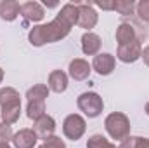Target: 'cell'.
Listing matches in <instances>:
<instances>
[{
	"instance_id": "cell-1",
	"label": "cell",
	"mask_w": 149,
	"mask_h": 148,
	"mask_svg": "<svg viewBox=\"0 0 149 148\" xmlns=\"http://www.w3.org/2000/svg\"><path fill=\"white\" fill-rule=\"evenodd\" d=\"M71 25L63 18V16H56L50 23L47 25H37L30 30L28 33V40L31 45L35 47H42L45 44H52V42H59L63 38H66L71 32Z\"/></svg>"
},
{
	"instance_id": "cell-2",
	"label": "cell",
	"mask_w": 149,
	"mask_h": 148,
	"mask_svg": "<svg viewBox=\"0 0 149 148\" xmlns=\"http://www.w3.org/2000/svg\"><path fill=\"white\" fill-rule=\"evenodd\" d=\"M104 127L108 131V134L111 136L113 140H125L127 136H130V118L121 113V111H113L104 118Z\"/></svg>"
},
{
	"instance_id": "cell-3",
	"label": "cell",
	"mask_w": 149,
	"mask_h": 148,
	"mask_svg": "<svg viewBox=\"0 0 149 148\" xmlns=\"http://www.w3.org/2000/svg\"><path fill=\"white\" fill-rule=\"evenodd\" d=\"M76 106H78L80 111H83V115H87L88 118H95L104 110V101H102V98L97 92L88 91V92H83V94L78 96Z\"/></svg>"
},
{
	"instance_id": "cell-4",
	"label": "cell",
	"mask_w": 149,
	"mask_h": 148,
	"mask_svg": "<svg viewBox=\"0 0 149 148\" xmlns=\"http://www.w3.org/2000/svg\"><path fill=\"white\" fill-rule=\"evenodd\" d=\"M85 131H87V122H85V118H83L81 115H78V113L68 115V117L64 118V122H63V132H64V136H66L68 140H71V141H78V140L85 134Z\"/></svg>"
},
{
	"instance_id": "cell-5",
	"label": "cell",
	"mask_w": 149,
	"mask_h": 148,
	"mask_svg": "<svg viewBox=\"0 0 149 148\" xmlns=\"http://www.w3.org/2000/svg\"><path fill=\"white\" fill-rule=\"evenodd\" d=\"M78 5V26L80 28H83V30H87V32H90L95 25H97V21H99V14H97V11L94 9V5L92 4H76Z\"/></svg>"
},
{
	"instance_id": "cell-6",
	"label": "cell",
	"mask_w": 149,
	"mask_h": 148,
	"mask_svg": "<svg viewBox=\"0 0 149 148\" xmlns=\"http://www.w3.org/2000/svg\"><path fill=\"white\" fill-rule=\"evenodd\" d=\"M141 54H142V44L139 38H135L130 44L118 45V51H116V58L121 63H135L141 58Z\"/></svg>"
},
{
	"instance_id": "cell-7",
	"label": "cell",
	"mask_w": 149,
	"mask_h": 148,
	"mask_svg": "<svg viewBox=\"0 0 149 148\" xmlns=\"http://www.w3.org/2000/svg\"><path fill=\"white\" fill-rule=\"evenodd\" d=\"M114 66H116V58L113 54H109V52H99L97 56H94L92 68L99 75H102V77L111 75Z\"/></svg>"
},
{
	"instance_id": "cell-8",
	"label": "cell",
	"mask_w": 149,
	"mask_h": 148,
	"mask_svg": "<svg viewBox=\"0 0 149 148\" xmlns=\"http://www.w3.org/2000/svg\"><path fill=\"white\" fill-rule=\"evenodd\" d=\"M21 16L28 21V23H40L45 18V11L42 7V4L38 2H24L21 5Z\"/></svg>"
},
{
	"instance_id": "cell-9",
	"label": "cell",
	"mask_w": 149,
	"mask_h": 148,
	"mask_svg": "<svg viewBox=\"0 0 149 148\" xmlns=\"http://www.w3.org/2000/svg\"><path fill=\"white\" fill-rule=\"evenodd\" d=\"M37 141H38V136L33 129H19L12 136L14 148H35Z\"/></svg>"
},
{
	"instance_id": "cell-10",
	"label": "cell",
	"mask_w": 149,
	"mask_h": 148,
	"mask_svg": "<svg viewBox=\"0 0 149 148\" xmlns=\"http://www.w3.org/2000/svg\"><path fill=\"white\" fill-rule=\"evenodd\" d=\"M70 77L73 80H87L90 77V72H92V65H88V61L81 59V58H74L73 61L70 63Z\"/></svg>"
},
{
	"instance_id": "cell-11",
	"label": "cell",
	"mask_w": 149,
	"mask_h": 148,
	"mask_svg": "<svg viewBox=\"0 0 149 148\" xmlns=\"http://www.w3.org/2000/svg\"><path fill=\"white\" fill-rule=\"evenodd\" d=\"M101 45H102V40L97 33L94 32H85L81 35V51L83 54L87 56H97L99 51H101Z\"/></svg>"
},
{
	"instance_id": "cell-12",
	"label": "cell",
	"mask_w": 149,
	"mask_h": 148,
	"mask_svg": "<svg viewBox=\"0 0 149 148\" xmlns=\"http://www.w3.org/2000/svg\"><path fill=\"white\" fill-rule=\"evenodd\" d=\"M33 131L37 132L38 138H42V140H47V138L54 136V131H56V120H54L50 115H47V113H45L42 118L35 120Z\"/></svg>"
},
{
	"instance_id": "cell-13",
	"label": "cell",
	"mask_w": 149,
	"mask_h": 148,
	"mask_svg": "<svg viewBox=\"0 0 149 148\" xmlns=\"http://www.w3.org/2000/svg\"><path fill=\"white\" fill-rule=\"evenodd\" d=\"M21 16V5L16 0H2L0 2V18L3 21H14Z\"/></svg>"
},
{
	"instance_id": "cell-14",
	"label": "cell",
	"mask_w": 149,
	"mask_h": 148,
	"mask_svg": "<svg viewBox=\"0 0 149 148\" xmlns=\"http://www.w3.org/2000/svg\"><path fill=\"white\" fill-rule=\"evenodd\" d=\"M49 89L61 94L68 89V75L64 73L63 70H54L49 75Z\"/></svg>"
},
{
	"instance_id": "cell-15",
	"label": "cell",
	"mask_w": 149,
	"mask_h": 148,
	"mask_svg": "<svg viewBox=\"0 0 149 148\" xmlns=\"http://www.w3.org/2000/svg\"><path fill=\"white\" fill-rule=\"evenodd\" d=\"M19 115H21V103H12V105H7V106H2V111H0L2 122L7 124V125L16 124L19 120Z\"/></svg>"
},
{
	"instance_id": "cell-16",
	"label": "cell",
	"mask_w": 149,
	"mask_h": 148,
	"mask_svg": "<svg viewBox=\"0 0 149 148\" xmlns=\"http://www.w3.org/2000/svg\"><path fill=\"white\" fill-rule=\"evenodd\" d=\"M137 38L135 35V28L128 23H121L118 28H116V42L118 45H125V44H130Z\"/></svg>"
},
{
	"instance_id": "cell-17",
	"label": "cell",
	"mask_w": 149,
	"mask_h": 148,
	"mask_svg": "<svg viewBox=\"0 0 149 148\" xmlns=\"http://www.w3.org/2000/svg\"><path fill=\"white\" fill-rule=\"evenodd\" d=\"M49 92H50L49 85H45V84H37V85H33V87L28 89L26 98H28V101H45V99L49 98Z\"/></svg>"
},
{
	"instance_id": "cell-18",
	"label": "cell",
	"mask_w": 149,
	"mask_h": 148,
	"mask_svg": "<svg viewBox=\"0 0 149 148\" xmlns=\"http://www.w3.org/2000/svg\"><path fill=\"white\" fill-rule=\"evenodd\" d=\"M12 103H21V96L14 87H2L0 89V106H7Z\"/></svg>"
},
{
	"instance_id": "cell-19",
	"label": "cell",
	"mask_w": 149,
	"mask_h": 148,
	"mask_svg": "<svg viewBox=\"0 0 149 148\" xmlns=\"http://www.w3.org/2000/svg\"><path fill=\"white\" fill-rule=\"evenodd\" d=\"M26 115L28 118H31L33 122L42 118L45 115V101H28L26 106Z\"/></svg>"
},
{
	"instance_id": "cell-20",
	"label": "cell",
	"mask_w": 149,
	"mask_h": 148,
	"mask_svg": "<svg viewBox=\"0 0 149 148\" xmlns=\"http://www.w3.org/2000/svg\"><path fill=\"white\" fill-rule=\"evenodd\" d=\"M135 2L134 0H114V11L120 12L121 16H130L135 11Z\"/></svg>"
},
{
	"instance_id": "cell-21",
	"label": "cell",
	"mask_w": 149,
	"mask_h": 148,
	"mask_svg": "<svg viewBox=\"0 0 149 148\" xmlns=\"http://www.w3.org/2000/svg\"><path fill=\"white\" fill-rule=\"evenodd\" d=\"M109 141L102 134H94L87 140V148H108Z\"/></svg>"
},
{
	"instance_id": "cell-22",
	"label": "cell",
	"mask_w": 149,
	"mask_h": 148,
	"mask_svg": "<svg viewBox=\"0 0 149 148\" xmlns=\"http://www.w3.org/2000/svg\"><path fill=\"white\" fill-rule=\"evenodd\" d=\"M37 148H66V143L59 136H50V138L43 140V143Z\"/></svg>"
},
{
	"instance_id": "cell-23",
	"label": "cell",
	"mask_w": 149,
	"mask_h": 148,
	"mask_svg": "<svg viewBox=\"0 0 149 148\" xmlns=\"http://www.w3.org/2000/svg\"><path fill=\"white\" fill-rule=\"evenodd\" d=\"M135 11H137V16H139L142 21L149 23V0H141V2L135 5Z\"/></svg>"
},
{
	"instance_id": "cell-24",
	"label": "cell",
	"mask_w": 149,
	"mask_h": 148,
	"mask_svg": "<svg viewBox=\"0 0 149 148\" xmlns=\"http://www.w3.org/2000/svg\"><path fill=\"white\" fill-rule=\"evenodd\" d=\"M12 129H10V125H7V124H0V145L2 143H9V141H12Z\"/></svg>"
},
{
	"instance_id": "cell-25",
	"label": "cell",
	"mask_w": 149,
	"mask_h": 148,
	"mask_svg": "<svg viewBox=\"0 0 149 148\" xmlns=\"http://www.w3.org/2000/svg\"><path fill=\"white\" fill-rule=\"evenodd\" d=\"M137 138L139 136H127L125 140H121L118 148H135L137 147Z\"/></svg>"
},
{
	"instance_id": "cell-26",
	"label": "cell",
	"mask_w": 149,
	"mask_h": 148,
	"mask_svg": "<svg viewBox=\"0 0 149 148\" xmlns=\"http://www.w3.org/2000/svg\"><path fill=\"white\" fill-rule=\"evenodd\" d=\"M95 5L104 9V11H114V2H97Z\"/></svg>"
},
{
	"instance_id": "cell-27",
	"label": "cell",
	"mask_w": 149,
	"mask_h": 148,
	"mask_svg": "<svg viewBox=\"0 0 149 148\" xmlns=\"http://www.w3.org/2000/svg\"><path fill=\"white\" fill-rule=\"evenodd\" d=\"M135 148H149V138H137V147Z\"/></svg>"
},
{
	"instance_id": "cell-28",
	"label": "cell",
	"mask_w": 149,
	"mask_h": 148,
	"mask_svg": "<svg viewBox=\"0 0 149 148\" xmlns=\"http://www.w3.org/2000/svg\"><path fill=\"white\" fill-rule=\"evenodd\" d=\"M141 58L144 59V65L149 66V45H146L144 49H142V54H141Z\"/></svg>"
},
{
	"instance_id": "cell-29",
	"label": "cell",
	"mask_w": 149,
	"mask_h": 148,
	"mask_svg": "<svg viewBox=\"0 0 149 148\" xmlns=\"http://www.w3.org/2000/svg\"><path fill=\"white\" fill-rule=\"evenodd\" d=\"M43 5H45V7H57L59 4H57V2H47V0H45V2H43Z\"/></svg>"
},
{
	"instance_id": "cell-30",
	"label": "cell",
	"mask_w": 149,
	"mask_h": 148,
	"mask_svg": "<svg viewBox=\"0 0 149 148\" xmlns=\"http://www.w3.org/2000/svg\"><path fill=\"white\" fill-rule=\"evenodd\" d=\"M0 148H10V145H9V143H2V145H0Z\"/></svg>"
},
{
	"instance_id": "cell-31",
	"label": "cell",
	"mask_w": 149,
	"mask_h": 148,
	"mask_svg": "<svg viewBox=\"0 0 149 148\" xmlns=\"http://www.w3.org/2000/svg\"><path fill=\"white\" fill-rule=\"evenodd\" d=\"M2 80H3V70L0 68V84H2Z\"/></svg>"
},
{
	"instance_id": "cell-32",
	"label": "cell",
	"mask_w": 149,
	"mask_h": 148,
	"mask_svg": "<svg viewBox=\"0 0 149 148\" xmlns=\"http://www.w3.org/2000/svg\"><path fill=\"white\" fill-rule=\"evenodd\" d=\"M144 110H146V113H148V115H149V101H148V103H146V106H144Z\"/></svg>"
},
{
	"instance_id": "cell-33",
	"label": "cell",
	"mask_w": 149,
	"mask_h": 148,
	"mask_svg": "<svg viewBox=\"0 0 149 148\" xmlns=\"http://www.w3.org/2000/svg\"><path fill=\"white\" fill-rule=\"evenodd\" d=\"M108 148H118V147H116V145H113V143H109V145H108Z\"/></svg>"
}]
</instances>
